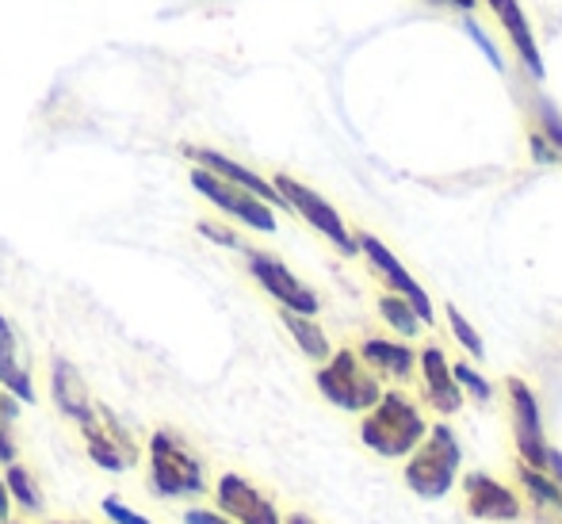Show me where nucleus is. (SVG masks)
Returning a JSON list of instances; mask_svg holds the SVG:
<instances>
[{"instance_id":"obj_1","label":"nucleus","mask_w":562,"mask_h":524,"mask_svg":"<svg viewBox=\"0 0 562 524\" xmlns=\"http://www.w3.org/2000/svg\"><path fill=\"white\" fill-rule=\"evenodd\" d=\"M149 451V487L161 498H200L207 494V467L203 459L169 428H157L146 444Z\"/></svg>"},{"instance_id":"obj_2","label":"nucleus","mask_w":562,"mask_h":524,"mask_svg":"<svg viewBox=\"0 0 562 524\" xmlns=\"http://www.w3.org/2000/svg\"><path fill=\"white\" fill-rule=\"evenodd\" d=\"M360 436L379 456H406L422 444L425 421L402 394H386V399L375 402V414L363 421Z\"/></svg>"},{"instance_id":"obj_3","label":"nucleus","mask_w":562,"mask_h":524,"mask_svg":"<svg viewBox=\"0 0 562 524\" xmlns=\"http://www.w3.org/2000/svg\"><path fill=\"white\" fill-rule=\"evenodd\" d=\"M77 428L85 433V448H89V459L97 467H104V471H126V467L138 464V456H142L138 441H134L131 425H126L112 406L97 402L92 414Z\"/></svg>"},{"instance_id":"obj_4","label":"nucleus","mask_w":562,"mask_h":524,"mask_svg":"<svg viewBox=\"0 0 562 524\" xmlns=\"http://www.w3.org/2000/svg\"><path fill=\"white\" fill-rule=\"evenodd\" d=\"M456 471H459V444L448 425H437L429 433V444H422L417 456L409 459L406 482L422 498H445L451 482H456Z\"/></svg>"},{"instance_id":"obj_5","label":"nucleus","mask_w":562,"mask_h":524,"mask_svg":"<svg viewBox=\"0 0 562 524\" xmlns=\"http://www.w3.org/2000/svg\"><path fill=\"white\" fill-rule=\"evenodd\" d=\"M318 391L326 394L334 406L348 410V414H363V410H371L379 399H383L375 376L363 371V364L356 360V353L329 356V364L318 371Z\"/></svg>"},{"instance_id":"obj_6","label":"nucleus","mask_w":562,"mask_h":524,"mask_svg":"<svg viewBox=\"0 0 562 524\" xmlns=\"http://www.w3.org/2000/svg\"><path fill=\"white\" fill-rule=\"evenodd\" d=\"M188 180H192V188L211 203V208L229 214V219L241 222V226L260 230V234H272V230H276L272 208H268L265 200H257L252 192H245V188H237V185H229V180L215 177V172H207L203 165H195V169L188 172Z\"/></svg>"},{"instance_id":"obj_7","label":"nucleus","mask_w":562,"mask_h":524,"mask_svg":"<svg viewBox=\"0 0 562 524\" xmlns=\"http://www.w3.org/2000/svg\"><path fill=\"white\" fill-rule=\"evenodd\" d=\"M272 188L280 192L283 208L295 211V214H303V219L311 222V226L318 230V234H326L340 253H356V242L348 237V230H345V222H340V214L329 208V203L322 200L318 192H311L306 185H299L295 177H276Z\"/></svg>"},{"instance_id":"obj_8","label":"nucleus","mask_w":562,"mask_h":524,"mask_svg":"<svg viewBox=\"0 0 562 524\" xmlns=\"http://www.w3.org/2000/svg\"><path fill=\"white\" fill-rule=\"evenodd\" d=\"M249 272L252 280L260 283V288L268 291V296L276 299V303L283 306V311H295V314H318V296H314L311 288H306L303 280H299L295 272H291L283 260L268 257V253H252L249 249Z\"/></svg>"},{"instance_id":"obj_9","label":"nucleus","mask_w":562,"mask_h":524,"mask_svg":"<svg viewBox=\"0 0 562 524\" xmlns=\"http://www.w3.org/2000/svg\"><path fill=\"white\" fill-rule=\"evenodd\" d=\"M0 391L15 394L23 406L35 402V371H31L27 341L20 337L12 317L0 314Z\"/></svg>"},{"instance_id":"obj_10","label":"nucleus","mask_w":562,"mask_h":524,"mask_svg":"<svg viewBox=\"0 0 562 524\" xmlns=\"http://www.w3.org/2000/svg\"><path fill=\"white\" fill-rule=\"evenodd\" d=\"M215 502H218V513L234 524H283L280 513H276V505L268 502L249 479H241V475H234V471L218 479Z\"/></svg>"},{"instance_id":"obj_11","label":"nucleus","mask_w":562,"mask_h":524,"mask_svg":"<svg viewBox=\"0 0 562 524\" xmlns=\"http://www.w3.org/2000/svg\"><path fill=\"white\" fill-rule=\"evenodd\" d=\"M50 399L58 406V414L74 421V425H81L92 414V406H97L81 368L74 360H66V356H50Z\"/></svg>"},{"instance_id":"obj_12","label":"nucleus","mask_w":562,"mask_h":524,"mask_svg":"<svg viewBox=\"0 0 562 524\" xmlns=\"http://www.w3.org/2000/svg\"><path fill=\"white\" fill-rule=\"evenodd\" d=\"M184 154L192 157L195 165H203L207 172H215V177H223V180H229V185H237V188H245V192H252L257 200H265L268 208H283L280 192H276V188L268 185L265 177H257V172L245 169L241 161H234V157L218 154V149H211V146H184Z\"/></svg>"},{"instance_id":"obj_13","label":"nucleus","mask_w":562,"mask_h":524,"mask_svg":"<svg viewBox=\"0 0 562 524\" xmlns=\"http://www.w3.org/2000/svg\"><path fill=\"white\" fill-rule=\"evenodd\" d=\"M360 249L368 253V260L379 268V272L386 276V283H391L398 296H406V303L414 306V314H417V322H432V306H429V296L422 291V283L414 280V276L406 272V268L398 265V257H394L391 249H386L379 237H371V234H363L360 237Z\"/></svg>"},{"instance_id":"obj_14","label":"nucleus","mask_w":562,"mask_h":524,"mask_svg":"<svg viewBox=\"0 0 562 524\" xmlns=\"http://www.w3.org/2000/svg\"><path fill=\"white\" fill-rule=\"evenodd\" d=\"M509 394H513V406H517V444H520V456H525L528 467H548V444H543V428H540V402L532 399L520 379H509Z\"/></svg>"},{"instance_id":"obj_15","label":"nucleus","mask_w":562,"mask_h":524,"mask_svg":"<svg viewBox=\"0 0 562 524\" xmlns=\"http://www.w3.org/2000/svg\"><path fill=\"white\" fill-rule=\"evenodd\" d=\"M467 505L474 517L482 521H517L520 505L502 482H494L490 475H467Z\"/></svg>"},{"instance_id":"obj_16","label":"nucleus","mask_w":562,"mask_h":524,"mask_svg":"<svg viewBox=\"0 0 562 524\" xmlns=\"http://www.w3.org/2000/svg\"><path fill=\"white\" fill-rule=\"evenodd\" d=\"M422 364H425V383H429V399L440 414H456L463 406V394H459V383L456 376L448 371V360L440 348H425L422 353Z\"/></svg>"},{"instance_id":"obj_17","label":"nucleus","mask_w":562,"mask_h":524,"mask_svg":"<svg viewBox=\"0 0 562 524\" xmlns=\"http://www.w3.org/2000/svg\"><path fill=\"white\" fill-rule=\"evenodd\" d=\"M490 8H494V12L502 15V27L509 31L513 46H517V51H520V58H525V66L532 69L536 77H543L540 51H536V43H532V31H528L525 12H520V4H517V0H490Z\"/></svg>"},{"instance_id":"obj_18","label":"nucleus","mask_w":562,"mask_h":524,"mask_svg":"<svg viewBox=\"0 0 562 524\" xmlns=\"http://www.w3.org/2000/svg\"><path fill=\"white\" fill-rule=\"evenodd\" d=\"M4 487H8V494H12V505H20V510H27V513L46 510V498H43V490H38L35 475L23 464H15V459L4 464Z\"/></svg>"},{"instance_id":"obj_19","label":"nucleus","mask_w":562,"mask_h":524,"mask_svg":"<svg viewBox=\"0 0 562 524\" xmlns=\"http://www.w3.org/2000/svg\"><path fill=\"white\" fill-rule=\"evenodd\" d=\"M283 325L288 333L295 337V345L303 348L311 360H329V341L326 330L318 322H311V314H295V311H283Z\"/></svg>"},{"instance_id":"obj_20","label":"nucleus","mask_w":562,"mask_h":524,"mask_svg":"<svg viewBox=\"0 0 562 524\" xmlns=\"http://www.w3.org/2000/svg\"><path fill=\"white\" fill-rule=\"evenodd\" d=\"M363 360L375 364L379 371H391V376H409V368H414V353L402 345H391V341H368Z\"/></svg>"},{"instance_id":"obj_21","label":"nucleus","mask_w":562,"mask_h":524,"mask_svg":"<svg viewBox=\"0 0 562 524\" xmlns=\"http://www.w3.org/2000/svg\"><path fill=\"white\" fill-rule=\"evenodd\" d=\"M379 311H383V317L398 333H406V337H414V333H417V314H414V306H409V303H402V299L386 296L383 303H379Z\"/></svg>"},{"instance_id":"obj_22","label":"nucleus","mask_w":562,"mask_h":524,"mask_svg":"<svg viewBox=\"0 0 562 524\" xmlns=\"http://www.w3.org/2000/svg\"><path fill=\"white\" fill-rule=\"evenodd\" d=\"M448 322H451V330H456V337L463 341L467 353H474V356H479V360H482V337L471 330V322H467V317L459 314L456 306H448Z\"/></svg>"},{"instance_id":"obj_23","label":"nucleus","mask_w":562,"mask_h":524,"mask_svg":"<svg viewBox=\"0 0 562 524\" xmlns=\"http://www.w3.org/2000/svg\"><path fill=\"white\" fill-rule=\"evenodd\" d=\"M100 510H104V517L112 521V524H154V521H146L142 517V513H134L131 505L123 502V498H104V505H100Z\"/></svg>"},{"instance_id":"obj_24","label":"nucleus","mask_w":562,"mask_h":524,"mask_svg":"<svg viewBox=\"0 0 562 524\" xmlns=\"http://www.w3.org/2000/svg\"><path fill=\"white\" fill-rule=\"evenodd\" d=\"M525 482H528V490H532L536 498H543L548 505H559V510H562V494H559L555 487H551L548 479H543L540 471H536V467H525Z\"/></svg>"},{"instance_id":"obj_25","label":"nucleus","mask_w":562,"mask_h":524,"mask_svg":"<svg viewBox=\"0 0 562 524\" xmlns=\"http://www.w3.org/2000/svg\"><path fill=\"white\" fill-rule=\"evenodd\" d=\"M200 234L207 237V242L223 245V249H245V245H241V237H237L234 230L218 226V222H200Z\"/></svg>"},{"instance_id":"obj_26","label":"nucleus","mask_w":562,"mask_h":524,"mask_svg":"<svg viewBox=\"0 0 562 524\" xmlns=\"http://www.w3.org/2000/svg\"><path fill=\"white\" fill-rule=\"evenodd\" d=\"M451 376H456V383H463L467 391L474 394V399H482V402L490 399V383H486V379H482V376H474V371L467 368V364H459V368L451 371Z\"/></svg>"},{"instance_id":"obj_27","label":"nucleus","mask_w":562,"mask_h":524,"mask_svg":"<svg viewBox=\"0 0 562 524\" xmlns=\"http://www.w3.org/2000/svg\"><path fill=\"white\" fill-rule=\"evenodd\" d=\"M463 27H467V35H471L474 43L482 46V54H486V58H490V66H494V69H502V54L494 51V43H490V38H486V31H482L479 23H463Z\"/></svg>"},{"instance_id":"obj_28","label":"nucleus","mask_w":562,"mask_h":524,"mask_svg":"<svg viewBox=\"0 0 562 524\" xmlns=\"http://www.w3.org/2000/svg\"><path fill=\"white\" fill-rule=\"evenodd\" d=\"M20 406H23V402L15 399V394L0 391V421H4V425H15V417H20Z\"/></svg>"},{"instance_id":"obj_29","label":"nucleus","mask_w":562,"mask_h":524,"mask_svg":"<svg viewBox=\"0 0 562 524\" xmlns=\"http://www.w3.org/2000/svg\"><path fill=\"white\" fill-rule=\"evenodd\" d=\"M184 524H234V521L223 517V513H215V510H188Z\"/></svg>"},{"instance_id":"obj_30","label":"nucleus","mask_w":562,"mask_h":524,"mask_svg":"<svg viewBox=\"0 0 562 524\" xmlns=\"http://www.w3.org/2000/svg\"><path fill=\"white\" fill-rule=\"evenodd\" d=\"M15 459V441H12V425L0 421V464H12Z\"/></svg>"},{"instance_id":"obj_31","label":"nucleus","mask_w":562,"mask_h":524,"mask_svg":"<svg viewBox=\"0 0 562 524\" xmlns=\"http://www.w3.org/2000/svg\"><path fill=\"white\" fill-rule=\"evenodd\" d=\"M543 123H548V131H551V138L559 142V149H562V123H559V115L551 108H543Z\"/></svg>"},{"instance_id":"obj_32","label":"nucleus","mask_w":562,"mask_h":524,"mask_svg":"<svg viewBox=\"0 0 562 524\" xmlns=\"http://www.w3.org/2000/svg\"><path fill=\"white\" fill-rule=\"evenodd\" d=\"M8 517H12V494H8L4 479H0V521H8Z\"/></svg>"},{"instance_id":"obj_33","label":"nucleus","mask_w":562,"mask_h":524,"mask_svg":"<svg viewBox=\"0 0 562 524\" xmlns=\"http://www.w3.org/2000/svg\"><path fill=\"white\" fill-rule=\"evenodd\" d=\"M288 524H314V521H311V517H303V513H295V517H291Z\"/></svg>"},{"instance_id":"obj_34","label":"nucleus","mask_w":562,"mask_h":524,"mask_svg":"<svg viewBox=\"0 0 562 524\" xmlns=\"http://www.w3.org/2000/svg\"><path fill=\"white\" fill-rule=\"evenodd\" d=\"M54 524H81V521H54Z\"/></svg>"},{"instance_id":"obj_35","label":"nucleus","mask_w":562,"mask_h":524,"mask_svg":"<svg viewBox=\"0 0 562 524\" xmlns=\"http://www.w3.org/2000/svg\"><path fill=\"white\" fill-rule=\"evenodd\" d=\"M0 524H20V521H12V517H8V521H0Z\"/></svg>"}]
</instances>
